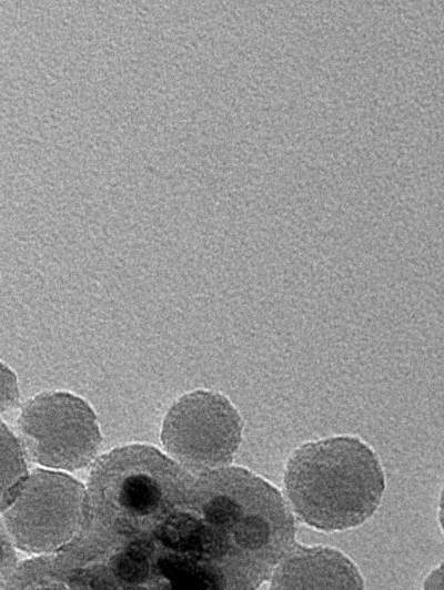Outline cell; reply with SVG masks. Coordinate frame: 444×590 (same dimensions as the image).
I'll list each match as a JSON object with an SVG mask.
<instances>
[{
    "label": "cell",
    "mask_w": 444,
    "mask_h": 590,
    "mask_svg": "<svg viewBox=\"0 0 444 590\" xmlns=\"http://www.w3.org/2000/svg\"><path fill=\"white\" fill-rule=\"evenodd\" d=\"M186 545L219 589H258L295 543L292 509L276 487L243 467L194 475L182 513Z\"/></svg>",
    "instance_id": "cell-1"
},
{
    "label": "cell",
    "mask_w": 444,
    "mask_h": 590,
    "mask_svg": "<svg viewBox=\"0 0 444 590\" xmlns=\"http://www.w3.org/2000/svg\"><path fill=\"white\" fill-rule=\"evenodd\" d=\"M193 479L153 446L114 448L89 474L82 533L108 547L142 540L184 510Z\"/></svg>",
    "instance_id": "cell-2"
},
{
    "label": "cell",
    "mask_w": 444,
    "mask_h": 590,
    "mask_svg": "<svg viewBox=\"0 0 444 590\" xmlns=\"http://www.w3.org/2000/svg\"><path fill=\"white\" fill-rule=\"evenodd\" d=\"M283 482L297 518L322 531L362 525L380 506L385 489L375 452L349 435L297 447L286 461Z\"/></svg>",
    "instance_id": "cell-3"
},
{
    "label": "cell",
    "mask_w": 444,
    "mask_h": 590,
    "mask_svg": "<svg viewBox=\"0 0 444 590\" xmlns=\"http://www.w3.org/2000/svg\"><path fill=\"white\" fill-rule=\"evenodd\" d=\"M85 487L58 471L28 472L16 495L0 512L13 546L28 553L58 551L82 533Z\"/></svg>",
    "instance_id": "cell-4"
},
{
    "label": "cell",
    "mask_w": 444,
    "mask_h": 590,
    "mask_svg": "<svg viewBox=\"0 0 444 590\" xmlns=\"http://www.w3.org/2000/svg\"><path fill=\"white\" fill-rule=\"evenodd\" d=\"M24 457L47 468L77 470L95 457L101 433L91 406L70 391H44L30 398L17 421Z\"/></svg>",
    "instance_id": "cell-5"
},
{
    "label": "cell",
    "mask_w": 444,
    "mask_h": 590,
    "mask_svg": "<svg viewBox=\"0 0 444 590\" xmlns=\"http://www.w3.org/2000/svg\"><path fill=\"white\" fill-rule=\"evenodd\" d=\"M242 431V417L224 395L198 389L170 407L161 440L173 460L199 475L232 462Z\"/></svg>",
    "instance_id": "cell-6"
},
{
    "label": "cell",
    "mask_w": 444,
    "mask_h": 590,
    "mask_svg": "<svg viewBox=\"0 0 444 590\" xmlns=\"http://www.w3.org/2000/svg\"><path fill=\"white\" fill-rule=\"evenodd\" d=\"M271 589H363V578L353 561L330 547L294 543L275 566Z\"/></svg>",
    "instance_id": "cell-7"
},
{
    "label": "cell",
    "mask_w": 444,
    "mask_h": 590,
    "mask_svg": "<svg viewBox=\"0 0 444 590\" xmlns=\"http://www.w3.org/2000/svg\"><path fill=\"white\" fill-rule=\"evenodd\" d=\"M27 475L26 457L19 440L0 420V512L11 501Z\"/></svg>",
    "instance_id": "cell-8"
},
{
    "label": "cell",
    "mask_w": 444,
    "mask_h": 590,
    "mask_svg": "<svg viewBox=\"0 0 444 590\" xmlns=\"http://www.w3.org/2000/svg\"><path fill=\"white\" fill-rule=\"evenodd\" d=\"M19 401V385L14 372L0 360V415L14 408Z\"/></svg>",
    "instance_id": "cell-9"
},
{
    "label": "cell",
    "mask_w": 444,
    "mask_h": 590,
    "mask_svg": "<svg viewBox=\"0 0 444 590\" xmlns=\"http://www.w3.org/2000/svg\"><path fill=\"white\" fill-rule=\"evenodd\" d=\"M14 548L0 519V588H3L17 567Z\"/></svg>",
    "instance_id": "cell-10"
}]
</instances>
